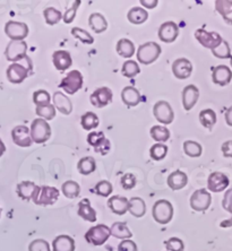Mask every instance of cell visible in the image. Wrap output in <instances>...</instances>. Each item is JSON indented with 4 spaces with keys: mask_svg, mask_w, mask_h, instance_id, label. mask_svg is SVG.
I'll return each instance as SVG.
<instances>
[{
    "mask_svg": "<svg viewBox=\"0 0 232 251\" xmlns=\"http://www.w3.org/2000/svg\"><path fill=\"white\" fill-rule=\"evenodd\" d=\"M153 219L156 223L165 225L171 222L172 217H174V207L169 201L165 199H160L155 201L152 208Z\"/></svg>",
    "mask_w": 232,
    "mask_h": 251,
    "instance_id": "obj_1",
    "label": "cell"
},
{
    "mask_svg": "<svg viewBox=\"0 0 232 251\" xmlns=\"http://www.w3.org/2000/svg\"><path fill=\"white\" fill-rule=\"evenodd\" d=\"M162 52L159 44L155 42H146L137 50V60L143 65H151L157 60Z\"/></svg>",
    "mask_w": 232,
    "mask_h": 251,
    "instance_id": "obj_2",
    "label": "cell"
},
{
    "mask_svg": "<svg viewBox=\"0 0 232 251\" xmlns=\"http://www.w3.org/2000/svg\"><path fill=\"white\" fill-rule=\"evenodd\" d=\"M29 132H31L33 143L43 144L51 137V127L46 120L38 118V119L32 121Z\"/></svg>",
    "mask_w": 232,
    "mask_h": 251,
    "instance_id": "obj_3",
    "label": "cell"
},
{
    "mask_svg": "<svg viewBox=\"0 0 232 251\" xmlns=\"http://www.w3.org/2000/svg\"><path fill=\"white\" fill-rule=\"evenodd\" d=\"M111 235L110 227L105 224H98L95 226H92L85 233V239L88 243H92L94 246H102L108 241V239Z\"/></svg>",
    "mask_w": 232,
    "mask_h": 251,
    "instance_id": "obj_4",
    "label": "cell"
},
{
    "mask_svg": "<svg viewBox=\"0 0 232 251\" xmlns=\"http://www.w3.org/2000/svg\"><path fill=\"white\" fill-rule=\"evenodd\" d=\"M59 198V190L54 187L42 186L39 188L35 197L33 198V202L39 206H50L53 205Z\"/></svg>",
    "mask_w": 232,
    "mask_h": 251,
    "instance_id": "obj_5",
    "label": "cell"
},
{
    "mask_svg": "<svg viewBox=\"0 0 232 251\" xmlns=\"http://www.w3.org/2000/svg\"><path fill=\"white\" fill-rule=\"evenodd\" d=\"M195 38L204 48L214 50L221 46L223 42V39L216 32H207L204 28H200L195 31Z\"/></svg>",
    "mask_w": 232,
    "mask_h": 251,
    "instance_id": "obj_6",
    "label": "cell"
},
{
    "mask_svg": "<svg viewBox=\"0 0 232 251\" xmlns=\"http://www.w3.org/2000/svg\"><path fill=\"white\" fill-rule=\"evenodd\" d=\"M83 86V75L78 70H72L67 74V76L61 80L60 87L67 94H75Z\"/></svg>",
    "mask_w": 232,
    "mask_h": 251,
    "instance_id": "obj_7",
    "label": "cell"
},
{
    "mask_svg": "<svg viewBox=\"0 0 232 251\" xmlns=\"http://www.w3.org/2000/svg\"><path fill=\"white\" fill-rule=\"evenodd\" d=\"M26 52L27 44L24 41H10L5 50V56L7 60L15 64V62L26 59Z\"/></svg>",
    "mask_w": 232,
    "mask_h": 251,
    "instance_id": "obj_8",
    "label": "cell"
},
{
    "mask_svg": "<svg viewBox=\"0 0 232 251\" xmlns=\"http://www.w3.org/2000/svg\"><path fill=\"white\" fill-rule=\"evenodd\" d=\"M5 33L12 41H24L28 35V26L21 22L9 21L5 25Z\"/></svg>",
    "mask_w": 232,
    "mask_h": 251,
    "instance_id": "obj_9",
    "label": "cell"
},
{
    "mask_svg": "<svg viewBox=\"0 0 232 251\" xmlns=\"http://www.w3.org/2000/svg\"><path fill=\"white\" fill-rule=\"evenodd\" d=\"M153 114L162 125H170L175 119V113L167 101H159L153 106Z\"/></svg>",
    "mask_w": 232,
    "mask_h": 251,
    "instance_id": "obj_10",
    "label": "cell"
},
{
    "mask_svg": "<svg viewBox=\"0 0 232 251\" xmlns=\"http://www.w3.org/2000/svg\"><path fill=\"white\" fill-rule=\"evenodd\" d=\"M211 202L212 196L206 189H198L190 197V207L196 212H205Z\"/></svg>",
    "mask_w": 232,
    "mask_h": 251,
    "instance_id": "obj_11",
    "label": "cell"
},
{
    "mask_svg": "<svg viewBox=\"0 0 232 251\" xmlns=\"http://www.w3.org/2000/svg\"><path fill=\"white\" fill-rule=\"evenodd\" d=\"M87 143L95 150V152L105 155L110 151V140L105 138L104 134L102 131L100 132H91L87 136Z\"/></svg>",
    "mask_w": 232,
    "mask_h": 251,
    "instance_id": "obj_12",
    "label": "cell"
},
{
    "mask_svg": "<svg viewBox=\"0 0 232 251\" xmlns=\"http://www.w3.org/2000/svg\"><path fill=\"white\" fill-rule=\"evenodd\" d=\"M112 91L109 87H100L97 88L93 93H92L90 101L92 105L97 106V108H104L108 104H110L112 101Z\"/></svg>",
    "mask_w": 232,
    "mask_h": 251,
    "instance_id": "obj_13",
    "label": "cell"
},
{
    "mask_svg": "<svg viewBox=\"0 0 232 251\" xmlns=\"http://www.w3.org/2000/svg\"><path fill=\"white\" fill-rule=\"evenodd\" d=\"M229 178L222 172H213L207 180V189L212 193H221L229 187Z\"/></svg>",
    "mask_w": 232,
    "mask_h": 251,
    "instance_id": "obj_14",
    "label": "cell"
},
{
    "mask_svg": "<svg viewBox=\"0 0 232 251\" xmlns=\"http://www.w3.org/2000/svg\"><path fill=\"white\" fill-rule=\"evenodd\" d=\"M7 79L13 84L23 83L28 76V69L20 62H15L7 68Z\"/></svg>",
    "mask_w": 232,
    "mask_h": 251,
    "instance_id": "obj_15",
    "label": "cell"
},
{
    "mask_svg": "<svg viewBox=\"0 0 232 251\" xmlns=\"http://www.w3.org/2000/svg\"><path fill=\"white\" fill-rule=\"evenodd\" d=\"M12 137L14 143L21 147H29L33 144L29 129L24 125L16 126L12 130Z\"/></svg>",
    "mask_w": 232,
    "mask_h": 251,
    "instance_id": "obj_16",
    "label": "cell"
},
{
    "mask_svg": "<svg viewBox=\"0 0 232 251\" xmlns=\"http://www.w3.org/2000/svg\"><path fill=\"white\" fill-rule=\"evenodd\" d=\"M159 39L164 43H172L179 35V27L175 22H165L159 28Z\"/></svg>",
    "mask_w": 232,
    "mask_h": 251,
    "instance_id": "obj_17",
    "label": "cell"
},
{
    "mask_svg": "<svg viewBox=\"0 0 232 251\" xmlns=\"http://www.w3.org/2000/svg\"><path fill=\"white\" fill-rule=\"evenodd\" d=\"M172 73H174L176 78L187 79L193 73V65L188 59L179 58L172 64Z\"/></svg>",
    "mask_w": 232,
    "mask_h": 251,
    "instance_id": "obj_18",
    "label": "cell"
},
{
    "mask_svg": "<svg viewBox=\"0 0 232 251\" xmlns=\"http://www.w3.org/2000/svg\"><path fill=\"white\" fill-rule=\"evenodd\" d=\"M200 99V91L195 85H187L182 91V105L186 111H189Z\"/></svg>",
    "mask_w": 232,
    "mask_h": 251,
    "instance_id": "obj_19",
    "label": "cell"
},
{
    "mask_svg": "<svg viewBox=\"0 0 232 251\" xmlns=\"http://www.w3.org/2000/svg\"><path fill=\"white\" fill-rule=\"evenodd\" d=\"M212 79L213 83L220 86H227L228 84H230L232 79V72L228 66L220 65L213 69L212 73Z\"/></svg>",
    "mask_w": 232,
    "mask_h": 251,
    "instance_id": "obj_20",
    "label": "cell"
},
{
    "mask_svg": "<svg viewBox=\"0 0 232 251\" xmlns=\"http://www.w3.org/2000/svg\"><path fill=\"white\" fill-rule=\"evenodd\" d=\"M52 61L54 67H56V69L59 70V72H65V70L71 68L73 65V59L71 53L65 50L56 51L52 56Z\"/></svg>",
    "mask_w": 232,
    "mask_h": 251,
    "instance_id": "obj_21",
    "label": "cell"
},
{
    "mask_svg": "<svg viewBox=\"0 0 232 251\" xmlns=\"http://www.w3.org/2000/svg\"><path fill=\"white\" fill-rule=\"evenodd\" d=\"M121 100H123V102L128 108H134V106L138 105L139 102L142 101V97L137 88L126 86L121 92Z\"/></svg>",
    "mask_w": 232,
    "mask_h": 251,
    "instance_id": "obj_22",
    "label": "cell"
},
{
    "mask_svg": "<svg viewBox=\"0 0 232 251\" xmlns=\"http://www.w3.org/2000/svg\"><path fill=\"white\" fill-rule=\"evenodd\" d=\"M39 186H36L32 181H23L17 184V195L23 199V201H33L36 193L39 190Z\"/></svg>",
    "mask_w": 232,
    "mask_h": 251,
    "instance_id": "obj_23",
    "label": "cell"
},
{
    "mask_svg": "<svg viewBox=\"0 0 232 251\" xmlns=\"http://www.w3.org/2000/svg\"><path fill=\"white\" fill-rule=\"evenodd\" d=\"M53 105L59 112L68 116L73 111V103L69 98L66 97L61 92H56L53 94Z\"/></svg>",
    "mask_w": 232,
    "mask_h": 251,
    "instance_id": "obj_24",
    "label": "cell"
},
{
    "mask_svg": "<svg viewBox=\"0 0 232 251\" xmlns=\"http://www.w3.org/2000/svg\"><path fill=\"white\" fill-rule=\"evenodd\" d=\"M108 207L117 215H125L128 212V199L123 196H113L109 198Z\"/></svg>",
    "mask_w": 232,
    "mask_h": 251,
    "instance_id": "obj_25",
    "label": "cell"
},
{
    "mask_svg": "<svg viewBox=\"0 0 232 251\" xmlns=\"http://www.w3.org/2000/svg\"><path fill=\"white\" fill-rule=\"evenodd\" d=\"M168 186L171 188L172 190H180L185 188L188 183V176L185 172L177 170V171L172 172L170 176H168Z\"/></svg>",
    "mask_w": 232,
    "mask_h": 251,
    "instance_id": "obj_26",
    "label": "cell"
},
{
    "mask_svg": "<svg viewBox=\"0 0 232 251\" xmlns=\"http://www.w3.org/2000/svg\"><path fill=\"white\" fill-rule=\"evenodd\" d=\"M78 215L82 217L83 220L87 221V222L94 223L97 221V212L91 206V202L88 199H82L78 204Z\"/></svg>",
    "mask_w": 232,
    "mask_h": 251,
    "instance_id": "obj_27",
    "label": "cell"
},
{
    "mask_svg": "<svg viewBox=\"0 0 232 251\" xmlns=\"http://www.w3.org/2000/svg\"><path fill=\"white\" fill-rule=\"evenodd\" d=\"M53 251H75V241L69 235H59L52 242Z\"/></svg>",
    "mask_w": 232,
    "mask_h": 251,
    "instance_id": "obj_28",
    "label": "cell"
},
{
    "mask_svg": "<svg viewBox=\"0 0 232 251\" xmlns=\"http://www.w3.org/2000/svg\"><path fill=\"white\" fill-rule=\"evenodd\" d=\"M88 25L97 34H101V33L106 31V28H108V22L100 13L91 14L90 18H88Z\"/></svg>",
    "mask_w": 232,
    "mask_h": 251,
    "instance_id": "obj_29",
    "label": "cell"
},
{
    "mask_svg": "<svg viewBox=\"0 0 232 251\" xmlns=\"http://www.w3.org/2000/svg\"><path fill=\"white\" fill-rule=\"evenodd\" d=\"M215 9L227 24L232 25V1L231 0H216Z\"/></svg>",
    "mask_w": 232,
    "mask_h": 251,
    "instance_id": "obj_30",
    "label": "cell"
},
{
    "mask_svg": "<svg viewBox=\"0 0 232 251\" xmlns=\"http://www.w3.org/2000/svg\"><path fill=\"white\" fill-rule=\"evenodd\" d=\"M128 212L134 217H142L146 213V204L142 198L134 197L128 201Z\"/></svg>",
    "mask_w": 232,
    "mask_h": 251,
    "instance_id": "obj_31",
    "label": "cell"
},
{
    "mask_svg": "<svg viewBox=\"0 0 232 251\" xmlns=\"http://www.w3.org/2000/svg\"><path fill=\"white\" fill-rule=\"evenodd\" d=\"M127 18L131 24L141 25L147 21L149 14H147L146 10L144 8H142V7H132L127 14Z\"/></svg>",
    "mask_w": 232,
    "mask_h": 251,
    "instance_id": "obj_32",
    "label": "cell"
},
{
    "mask_svg": "<svg viewBox=\"0 0 232 251\" xmlns=\"http://www.w3.org/2000/svg\"><path fill=\"white\" fill-rule=\"evenodd\" d=\"M117 52L124 58H131L135 54V44L128 39H120L116 47Z\"/></svg>",
    "mask_w": 232,
    "mask_h": 251,
    "instance_id": "obj_33",
    "label": "cell"
},
{
    "mask_svg": "<svg viewBox=\"0 0 232 251\" xmlns=\"http://www.w3.org/2000/svg\"><path fill=\"white\" fill-rule=\"evenodd\" d=\"M97 169V162H95L94 157L92 156H85L80 158L77 163V170L80 175L83 176H88L91 173H93Z\"/></svg>",
    "mask_w": 232,
    "mask_h": 251,
    "instance_id": "obj_34",
    "label": "cell"
},
{
    "mask_svg": "<svg viewBox=\"0 0 232 251\" xmlns=\"http://www.w3.org/2000/svg\"><path fill=\"white\" fill-rule=\"evenodd\" d=\"M110 231H111V235L117 239L121 240H127L132 237V233L130 232L129 228L127 227L126 223L124 222H116L112 224V226L110 227Z\"/></svg>",
    "mask_w": 232,
    "mask_h": 251,
    "instance_id": "obj_35",
    "label": "cell"
},
{
    "mask_svg": "<svg viewBox=\"0 0 232 251\" xmlns=\"http://www.w3.org/2000/svg\"><path fill=\"white\" fill-rule=\"evenodd\" d=\"M151 137L157 143H165L170 139V130L164 126H153L150 130Z\"/></svg>",
    "mask_w": 232,
    "mask_h": 251,
    "instance_id": "obj_36",
    "label": "cell"
},
{
    "mask_svg": "<svg viewBox=\"0 0 232 251\" xmlns=\"http://www.w3.org/2000/svg\"><path fill=\"white\" fill-rule=\"evenodd\" d=\"M216 113L212 109H205L200 112V123L206 129H212L216 124Z\"/></svg>",
    "mask_w": 232,
    "mask_h": 251,
    "instance_id": "obj_37",
    "label": "cell"
},
{
    "mask_svg": "<svg viewBox=\"0 0 232 251\" xmlns=\"http://www.w3.org/2000/svg\"><path fill=\"white\" fill-rule=\"evenodd\" d=\"M61 191H62V194H64L65 197H67L69 199H74V198H77L79 196L80 187L76 181L68 180V181L62 183Z\"/></svg>",
    "mask_w": 232,
    "mask_h": 251,
    "instance_id": "obj_38",
    "label": "cell"
},
{
    "mask_svg": "<svg viewBox=\"0 0 232 251\" xmlns=\"http://www.w3.org/2000/svg\"><path fill=\"white\" fill-rule=\"evenodd\" d=\"M100 124L99 117L94 112H86L80 118V125L85 130H93Z\"/></svg>",
    "mask_w": 232,
    "mask_h": 251,
    "instance_id": "obj_39",
    "label": "cell"
},
{
    "mask_svg": "<svg viewBox=\"0 0 232 251\" xmlns=\"http://www.w3.org/2000/svg\"><path fill=\"white\" fill-rule=\"evenodd\" d=\"M183 152L189 157H200L203 153V147L200 143L194 140H186L183 143Z\"/></svg>",
    "mask_w": 232,
    "mask_h": 251,
    "instance_id": "obj_40",
    "label": "cell"
},
{
    "mask_svg": "<svg viewBox=\"0 0 232 251\" xmlns=\"http://www.w3.org/2000/svg\"><path fill=\"white\" fill-rule=\"evenodd\" d=\"M222 207L231 214V219L223 221L222 223L220 224L221 227H230L232 226V187L229 190H227L226 195H224V198L222 201Z\"/></svg>",
    "mask_w": 232,
    "mask_h": 251,
    "instance_id": "obj_41",
    "label": "cell"
},
{
    "mask_svg": "<svg viewBox=\"0 0 232 251\" xmlns=\"http://www.w3.org/2000/svg\"><path fill=\"white\" fill-rule=\"evenodd\" d=\"M44 20L48 25H56L62 20V14L60 10H58L53 7H48L43 12Z\"/></svg>",
    "mask_w": 232,
    "mask_h": 251,
    "instance_id": "obj_42",
    "label": "cell"
},
{
    "mask_svg": "<svg viewBox=\"0 0 232 251\" xmlns=\"http://www.w3.org/2000/svg\"><path fill=\"white\" fill-rule=\"evenodd\" d=\"M168 154V146L165 144L156 143L150 149V156L153 158L154 161H162L167 156Z\"/></svg>",
    "mask_w": 232,
    "mask_h": 251,
    "instance_id": "obj_43",
    "label": "cell"
},
{
    "mask_svg": "<svg viewBox=\"0 0 232 251\" xmlns=\"http://www.w3.org/2000/svg\"><path fill=\"white\" fill-rule=\"evenodd\" d=\"M121 73L125 77L127 78H134L135 76H137L141 73V68H139L138 64L134 60H128L123 65L121 68Z\"/></svg>",
    "mask_w": 232,
    "mask_h": 251,
    "instance_id": "obj_44",
    "label": "cell"
},
{
    "mask_svg": "<svg viewBox=\"0 0 232 251\" xmlns=\"http://www.w3.org/2000/svg\"><path fill=\"white\" fill-rule=\"evenodd\" d=\"M35 112L38 116L44 119L46 121L52 120L54 117H56V108H54L53 104L44 105V106H36Z\"/></svg>",
    "mask_w": 232,
    "mask_h": 251,
    "instance_id": "obj_45",
    "label": "cell"
},
{
    "mask_svg": "<svg viewBox=\"0 0 232 251\" xmlns=\"http://www.w3.org/2000/svg\"><path fill=\"white\" fill-rule=\"evenodd\" d=\"M33 102L36 106L51 104V95L44 90H39L33 93Z\"/></svg>",
    "mask_w": 232,
    "mask_h": 251,
    "instance_id": "obj_46",
    "label": "cell"
},
{
    "mask_svg": "<svg viewBox=\"0 0 232 251\" xmlns=\"http://www.w3.org/2000/svg\"><path fill=\"white\" fill-rule=\"evenodd\" d=\"M72 34L73 36H75L77 40H79L80 42H83L84 44H93L94 43V38L92 36L90 33L85 29L79 28V27H73L72 28Z\"/></svg>",
    "mask_w": 232,
    "mask_h": 251,
    "instance_id": "obj_47",
    "label": "cell"
},
{
    "mask_svg": "<svg viewBox=\"0 0 232 251\" xmlns=\"http://www.w3.org/2000/svg\"><path fill=\"white\" fill-rule=\"evenodd\" d=\"M212 53L213 56L216 57V58H220V59H228V58H231V50H230V47H229V43L227 41H224L221 43V46H219L216 49L212 50Z\"/></svg>",
    "mask_w": 232,
    "mask_h": 251,
    "instance_id": "obj_48",
    "label": "cell"
},
{
    "mask_svg": "<svg viewBox=\"0 0 232 251\" xmlns=\"http://www.w3.org/2000/svg\"><path fill=\"white\" fill-rule=\"evenodd\" d=\"M112 184L106 181V180H102V181L98 182L97 186H95V193L101 196V197H109L112 194Z\"/></svg>",
    "mask_w": 232,
    "mask_h": 251,
    "instance_id": "obj_49",
    "label": "cell"
},
{
    "mask_svg": "<svg viewBox=\"0 0 232 251\" xmlns=\"http://www.w3.org/2000/svg\"><path fill=\"white\" fill-rule=\"evenodd\" d=\"M165 248L168 251H183L185 250V245L182 240L179 238H170L164 242Z\"/></svg>",
    "mask_w": 232,
    "mask_h": 251,
    "instance_id": "obj_50",
    "label": "cell"
},
{
    "mask_svg": "<svg viewBox=\"0 0 232 251\" xmlns=\"http://www.w3.org/2000/svg\"><path fill=\"white\" fill-rule=\"evenodd\" d=\"M79 5H80V1H74L72 7H68L67 10H66V13L62 15V20H64L66 24L73 23V21L75 20L77 8H78Z\"/></svg>",
    "mask_w": 232,
    "mask_h": 251,
    "instance_id": "obj_51",
    "label": "cell"
},
{
    "mask_svg": "<svg viewBox=\"0 0 232 251\" xmlns=\"http://www.w3.org/2000/svg\"><path fill=\"white\" fill-rule=\"evenodd\" d=\"M28 251H51L50 246L46 240L36 239L32 241L28 246Z\"/></svg>",
    "mask_w": 232,
    "mask_h": 251,
    "instance_id": "obj_52",
    "label": "cell"
},
{
    "mask_svg": "<svg viewBox=\"0 0 232 251\" xmlns=\"http://www.w3.org/2000/svg\"><path fill=\"white\" fill-rule=\"evenodd\" d=\"M121 186H123L124 189L130 190L136 186V176L131 173H127L125 175L123 178H121Z\"/></svg>",
    "mask_w": 232,
    "mask_h": 251,
    "instance_id": "obj_53",
    "label": "cell"
},
{
    "mask_svg": "<svg viewBox=\"0 0 232 251\" xmlns=\"http://www.w3.org/2000/svg\"><path fill=\"white\" fill-rule=\"evenodd\" d=\"M118 251H137V246L129 239L123 240L118 246Z\"/></svg>",
    "mask_w": 232,
    "mask_h": 251,
    "instance_id": "obj_54",
    "label": "cell"
},
{
    "mask_svg": "<svg viewBox=\"0 0 232 251\" xmlns=\"http://www.w3.org/2000/svg\"><path fill=\"white\" fill-rule=\"evenodd\" d=\"M221 150H222L224 157L231 158L232 157V140H227L226 143H223Z\"/></svg>",
    "mask_w": 232,
    "mask_h": 251,
    "instance_id": "obj_55",
    "label": "cell"
},
{
    "mask_svg": "<svg viewBox=\"0 0 232 251\" xmlns=\"http://www.w3.org/2000/svg\"><path fill=\"white\" fill-rule=\"evenodd\" d=\"M141 3H142V6L146 7V8L153 9L157 6L159 1H157V0H141Z\"/></svg>",
    "mask_w": 232,
    "mask_h": 251,
    "instance_id": "obj_56",
    "label": "cell"
},
{
    "mask_svg": "<svg viewBox=\"0 0 232 251\" xmlns=\"http://www.w3.org/2000/svg\"><path fill=\"white\" fill-rule=\"evenodd\" d=\"M224 118H226V123L228 126L232 127V106H230L229 109L226 111V114H224Z\"/></svg>",
    "mask_w": 232,
    "mask_h": 251,
    "instance_id": "obj_57",
    "label": "cell"
},
{
    "mask_svg": "<svg viewBox=\"0 0 232 251\" xmlns=\"http://www.w3.org/2000/svg\"><path fill=\"white\" fill-rule=\"evenodd\" d=\"M6 152V146L5 144H3V142L1 140V138H0V157L2 156L3 153Z\"/></svg>",
    "mask_w": 232,
    "mask_h": 251,
    "instance_id": "obj_58",
    "label": "cell"
},
{
    "mask_svg": "<svg viewBox=\"0 0 232 251\" xmlns=\"http://www.w3.org/2000/svg\"><path fill=\"white\" fill-rule=\"evenodd\" d=\"M230 64H231V67H232V56H231V58H230Z\"/></svg>",
    "mask_w": 232,
    "mask_h": 251,
    "instance_id": "obj_59",
    "label": "cell"
},
{
    "mask_svg": "<svg viewBox=\"0 0 232 251\" xmlns=\"http://www.w3.org/2000/svg\"><path fill=\"white\" fill-rule=\"evenodd\" d=\"M0 216H1V208H0Z\"/></svg>",
    "mask_w": 232,
    "mask_h": 251,
    "instance_id": "obj_60",
    "label": "cell"
}]
</instances>
